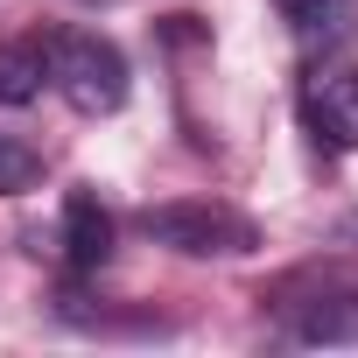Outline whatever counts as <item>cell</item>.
I'll return each mask as SVG.
<instances>
[{"mask_svg":"<svg viewBox=\"0 0 358 358\" xmlns=\"http://www.w3.org/2000/svg\"><path fill=\"white\" fill-rule=\"evenodd\" d=\"M141 232L169 253H190V260H232L260 246V225L232 204H204V197H176V204H148Z\"/></svg>","mask_w":358,"mask_h":358,"instance_id":"obj_2","label":"cell"},{"mask_svg":"<svg viewBox=\"0 0 358 358\" xmlns=\"http://www.w3.org/2000/svg\"><path fill=\"white\" fill-rule=\"evenodd\" d=\"M50 85V57L43 43H0V106H29Z\"/></svg>","mask_w":358,"mask_h":358,"instance_id":"obj_6","label":"cell"},{"mask_svg":"<svg viewBox=\"0 0 358 358\" xmlns=\"http://www.w3.org/2000/svg\"><path fill=\"white\" fill-rule=\"evenodd\" d=\"M85 8H113V0H85Z\"/></svg>","mask_w":358,"mask_h":358,"instance_id":"obj_9","label":"cell"},{"mask_svg":"<svg viewBox=\"0 0 358 358\" xmlns=\"http://www.w3.org/2000/svg\"><path fill=\"white\" fill-rule=\"evenodd\" d=\"M43 57H50V85L85 113H120L127 106V57L99 36V29H64V36H43Z\"/></svg>","mask_w":358,"mask_h":358,"instance_id":"obj_1","label":"cell"},{"mask_svg":"<svg viewBox=\"0 0 358 358\" xmlns=\"http://www.w3.org/2000/svg\"><path fill=\"white\" fill-rule=\"evenodd\" d=\"M302 120L323 148H358V64H316L302 78Z\"/></svg>","mask_w":358,"mask_h":358,"instance_id":"obj_4","label":"cell"},{"mask_svg":"<svg viewBox=\"0 0 358 358\" xmlns=\"http://www.w3.org/2000/svg\"><path fill=\"white\" fill-rule=\"evenodd\" d=\"M64 260L78 274H99L113 260V218H106V204L92 190H71L64 197Z\"/></svg>","mask_w":358,"mask_h":358,"instance_id":"obj_5","label":"cell"},{"mask_svg":"<svg viewBox=\"0 0 358 358\" xmlns=\"http://www.w3.org/2000/svg\"><path fill=\"white\" fill-rule=\"evenodd\" d=\"M36 183H43V155L0 134V197H22V190H36Z\"/></svg>","mask_w":358,"mask_h":358,"instance_id":"obj_8","label":"cell"},{"mask_svg":"<svg viewBox=\"0 0 358 358\" xmlns=\"http://www.w3.org/2000/svg\"><path fill=\"white\" fill-rule=\"evenodd\" d=\"M274 309H281L288 337H302V344H358V274H344V267L288 274L274 288Z\"/></svg>","mask_w":358,"mask_h":358,"instance_id":"obj_3","label":"cell"},{"mask_svg":"<svg viewBox=\"0 0 358 358\" xmlns=\"http://www.w3.org/2000/svg\"><path fill=\"white\" fill-rule=\"evenodd\" d=\"M281 15H288V29H295V43H337L344 29H351V0H281Z\"/></svg>","mask_w":358,"mask_h":358,"instance_id":"obj_7","label":"cell"}]
</instances>
